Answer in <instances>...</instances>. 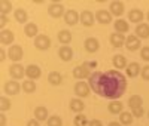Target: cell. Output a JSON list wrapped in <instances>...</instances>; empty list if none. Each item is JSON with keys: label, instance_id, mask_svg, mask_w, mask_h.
Returning <instances> with one entry per match:
<instances>
[{"label": "cell", "instance_id": "cell-45", "mask_svg": "<svg viewBox=\"0 0 149 126\" xmlns=\"http://www.w3.org/2000/svg\"><path fill=\"white\" fill-rule=\"evenodd\" d=\"M6 59V50L2 48V49H0V61H5Z\"/></svg>", "mask_w": 149, "mask_h": 126}, {"label": "cell", "instance_id": "cell-23", "mask_svg": "<svg viewBox=\"0 0 149 126\" xmlns=\"http://www.w3.org/2000/svg\"><path fill=\"white\" fill-rule=\"evenodd\" d=\"M107 108H109V113H112V114H121L122 108H124V104L121 103V101H118V99L116 101H110Z\"/></svg>", "mask_w": 149, "mask_h": 126}, {"label": "cell", "instance_id": "cell-2", "mask_svg": "<svg viewBox=\"0 0 149 126\" xmlns=\"http://www.w3.org/2000/svg\"><path fill=\"white\" fill-rule=\"evenodd\" d=\"M95 67V62H85V64L76 65L73 68V77L78 79V80H84V79H90V76L93 74L91 68Z\"/></svg>", "mask_w": 149, "mask_h": 126}, {"label": "cell", "instance_id": "cell-42", "mask_svg": "<svg viewBox=\"0 0 149 126\" xmlns=\"http://www.w3.org/2000/svg\"><path fill=\"white\" fill-rule=\"evenodd\" d=\"M27 126H40V123H39V120L31 119V120H29V122H27Z\"/></svg>", "mask_w": 149, "mask_h": 126}, {"label": "cell", "instance_id": "cell-44", "mask_svg": "<svg viewBox=\"0 0 149 126\" xmlns=\"http://www.w3.org/2000/svg\"><path fill=\"white\" fill-rule=\"evenodd\" d=\"M0 126H6V114L2 113V116H0Z\"/></svg>", "mask_w": 149, "mask_h": 126}, {"label": "cell", "instance_id": "cell-43", "mask_svg": "<svg viewBox=\"0 0 149 126\" xmlns=\"http://www.w3.org/2000/svg\"><path fill=\"white\" fill-rule=\"evenodd\" d=\"M88 126H103V123H102L100 120H97V119H94V120H91V122L88 123Z\"/></svg>", "mask_w": 149, "mask_h": 126}, {"label": "cell", "instance_id": "cell-38", "mask_svg": "<svg viewBox=\"0 0 149 126\" xmlns=\"http://www.w3.org/2000/svg\"><path fill=\"white\" fill-rule=\"evenodd\" d=\"M131 114H133L134 117H142V116L145 114L143 105H140V107H136V108H133V110H131Z\"/></svg>", "mask_w": 149, "mask_h": 126}, {"label": "cell", "instance_id": "cell-16", "mask_svg": "<svg viewBox=\"0 0 149 126\" xmlns=\"http://www.w3.org/2000/svg\"><path fill=\"white\" fill-rule=\"evenodd\" d=\"M79 19H81V15L78 14L76 10H73V9L67 10L66 15H64V21H66V24H69V25H76Z\"/></svg>", "mask_w": 149, "mask_h": 126}, {"label": "cell", "instance_id": "cell-28", "mask_svg": "<svg viewBox=\"0 0 149 126\" xmlns=\"http://www.w3.org/2000/svg\"><path fill=\"white\" fill-rule=\"evenodd\" d=\"M143 12L140 10V9H131L130 12H128V19L131 21V22H140L142 24V19H143Z\"/></svg>", "mask_w": 149, "mask_h": 126}, {"label": "cell", "instance_id": "cell-6", "mask_svg": "<svg viewBox=\"0 0 149 126\" xmlns=\"http://www.w3.org/2000/svg\"><path fill=\"white\" fill-rule=\"evenodd\" d=\"M48 12H49V15H51L52 18H57V19L66 15L64 6L61 5V3H51V5L48 6Z\"/></svg>", "mask_w": 149, "mask_h": 126}, {"label": "cell", "instance_id": "cell-39", "mask_svg": "<svg viewBox=\"0 0 149 126\" xmlns=\"http://www.w3.org/2000/svg\"><path fill=\"white\" fill-rule=\"evenodd\" d=\"M140 56L143 61H149V46H143L140 50Z\"/></svg>", "mask_w": 149, "mask_h": 126}, {"label": "cell", "instance_id": "cell-15", "mask_svg": "<svg viewBox=\"0 0 149 126\" xmlns=\"http://www.w3.org/2000/svg\"><path fill=\"white\" fill-rule=\"evenodd\" d=\"M94 21H95V17L93 15V12H90V10L81 12V22H82V25H85V27H93Z\"/></svg>", "mask_w": 149, "mask_h": 126}, {"label": "cell", "instance_id": "cell-9", "mask_svg": "<svg viewBox=\"0 0 149 126\" xmlns=\"http://www.w3.org/2000/svg\"><path fill=\"white\" fill-rule=\"evenodd\" d=\"M109 40H110V45L113 46V48H122L124 45H125V36L121 34V33H112L110 37H109Z\"/></svg>", "mask_w": 149, "mask_h": 126}, {"label": "cell", "instance_id": "cell-13", "mask_svg": "<svg viewBox=\"0 0 149 126\" xmlns=\"http://www.w3.org/2000/svg\"><path fill=\"white\" fill-rule=\"evenodd\" d=\"M26 76L29 77V80H36V79H39L42 76V71H40V68L37 65L30 64V65L26 67Z\"/></svg>", "mask_w": 149, "mask_h": 126}, {"label": "cell", "instance_id": "cell-29", "mask_svg": "<svg viewBox=\"0 0 149 126\" xmlns=\"http://www.w3.org/2000/svg\"><path fill=\"white\" fill-rule=\"evenodd\" d=\"M57 37H58V42L63 43V46H67L72 42V33L69 30H61Z\"/></svg>", "mask_w": 149, "mask_h": 126}, {"label": "cell", "instance_id": "cell-4", "mask_svg": "<svg viewBox=\"0 0 149 126\" xmlns=\"http://www.w3.org/2000/svg\"><path fill=\"white\" fill-rule=\"evenodd\" d=\"M90 91L91 87L88 85V82H84V80H79L76 85H74V94H76L79 98H85L90 95Z\"/></svg>", "mask_w": 149, "mask_h": 126}, {"label": "cell", "instance_id": "cell-5", "mask_svg": "<svg viewBox=\"0 0 149 126\" xmlns=\"http://www.w3.org/2000/svg\"><path fill=\"white\" fill-rule=\"evenodd\" d=\"M34 46L39 50H48L49 48H51V39L45 34H39L34 39Z\"/></svg>", "mask_w": 149, "mask_h": 126}, {"label": "cell", "instance_id": "cell-35", "mask_svg": "<svg viewBox=\"0 0 149 126\" xmlns=\"http://www.w3.org/2000/svg\"><path fill=\"white\" fill-rule=\"evenodd\" d=\"M73 123H74V126H88V119H86V116H84L82 113L81 114H76V117L73 119Z\"/></svg>", "mask_w": 149, "mask_h": 126}, {"label": "cell", "instance_id": "cell-41", "mask_svg": "<svg viewBox=\"0 0 149 126\" xmlns=\"http://www.w3.org/2000/svg\"><path fill=\"white\" fill-rule=\"evenodd\" d=\"M8 22H9V18H8L6 15H2V19H0V27L5 30V25H6Z\"/></svg>", "mask_w": 149, "mask_h": 126}, {"label": "cell", "instance_id": "cell-22", "mask_svg": "<svg viewBox=\"0 0 149 126\" xmlns=\"http://www.w3.org/2000/svg\"><path fill=\"white\" fill-rule=\"evenodd\" d=\"M14 39H15V36L10 30H2V33H0V42H2V45H10L14 42Z\"/></svg>", "mask_w": 149, "mask_h": 126}, {"label": "cell", "instance_id": "cell-37", "mask_svg": "<svg viewBox=\"0 0 149 126\" xmlns=\"http://www.w3.org/2000/svg\"><path fill=\"white\" fill-rule=\"evenodd\" d=\"M10 101H9V98H6V96H2L0 98V108H2V113H5V111H8L9 108H10Z\"/></svg>", "mask_w": 149, "mask_h": 126}, {"label": "cell", "instance_id": "cell-31", "mask_svg": "<svg viewBox=\"0 0 149 126\" xmlns=\"http://www.w3.org/2000/svg\"><path fill=\"white\" fill-rule=\"evenodd\" d=\"M14 15H15V19L19 22V24H26L27 22V18H29V15H27V12L24 10V9H15V12H14Z\"/></svg>", "mask_w": 149, "mask_h": 126}, {"label": "cell", "instance_id": "cell-26", "mask_svg": "<svg viewBox=\"0 0 149 126\" xmlns=\"http://www.w3.org/2000/svg\"><path fill=\"white\" fill-rule=\"evenodd\" d=\"M84 108H85V104L81 101V98H73V99L70 101V110H72V111L81 114V113L84 111Z\"/></svg>", "mask_w": 149, "mask_h": 126}, {"label": "cell", "instance_id": "cell-18", "mask_svg": "<svg viewBox=\"0 0 149 126\" xmlns=\"http://www.w3.org/2000/svg\"><path fill=\"white\" fill-rule=\"evenodd\" d=\"M136 36L139 39H148L149 37V24H137L136 27Z\"/></svg>", "mask_w": 149, "mask_h": 126}, {"label": "cell", "instance_id": "cell-17", "mask_svg": "<svg viewBox=\"0 0 149 126\" xmlns=\"http://www.w3.org/2000/svg\"><path fill=\"white\" fill-rule=\"evenodd\" d=\"M34 119H36V120H39V122H45V120H48L49 116H48V110H46V107H43V105L36 107V108H34Z\"/></svg>", "mask_w": 149, "mask_h": 126}, {"label": "cell", "instance_id": "cell-1", "mask_svg": "<svg viewBox=\"0 0 149 126\" xmlns=\"http://www.w3.org/2000/svg\"><path fill=\"white\" fill-rule=\"evenodd\" d=\"M88 85L97 95L116 101L127 91V77L118 70L93 71Z\"/></svg>", "mask_w": 149, "mask_h": 126}, {"label": "cell", "instance_id": "cell-14", "mask_svg": "<svg viewBox=\"0 0 149 126\" xmlns=\"http://www.w3.org/2000/svg\"><path fill=\"white\" fill-rule=\"evenodd\" d=\"M125 48L128 50H131V52H134V50H137L140 48V39L137 36H128L127 40H125Z\"/></svg>", "mask_w": 149, "mask_h": 126}, {"label": "cell", "instance_id": "cell-21", "mask_svg": "<svg viewBox=\"0 0 149 126\" xmlns=\"http://www.w3.org/2000/svg\"><path fill=\"white\" fill-rule=\"evenodd\" d=\"M58 55L63 61H70L73 58V49L70 46H61L58 50Z\"/></svg>", "mask_w": 149, "mask_h": 126}, {"label": "cell", "instance_id": "cell-46", "mask_svg": "<svg viewBox=\"0 0 149 126\" xmlns=\"http://www.w3.org/2000/svg\"><path fill=\"white\" fill-rule=\"evenodd\" d=\"M107 126H122V125H121L119 122H110V123H109Z\"/></svg>", "mask_w": 149, "mask_h": 126}, {"label": "cell", "instance_id": "cell-12", "mask_svg": "<svg viewBox=\"0 0 149 126\" xmlns=\"http://www.w3.org/2000/svg\"><path fill=\"white\" fill-rule=\"evenodd\" d=\"M84 46H85V50L90 54H95L98 48H100V43H98V40L95 39V37H88L85 42H84Z\"/></svg>", "mask_w": 149, "mask_h": 126}, {"label": "cell", "instance_id": "cell-33", "mask_svg": "<svg viewBox=\"0 0 149 126\" xmlns=\"http://www.w3.org/2000/svg\"><path fill=\"white\" fill-rule=\"evenodd\" d=\"M21 87L26 94H33L36 91V83H34V80H26V82H22Z\"/></svg>", "mask_w": 149, "mask_h": 126}, {"label": "cell", "instance_id": "cell-32", "mask_svg": "<svg viewBox=\"0 0 149 126\" xmlns=\"http://www.w3.org/2000/svg\"><path fill=\"white\" fill-rule=\"evenodd\" d=\"M140 105H143V99H142L140 95H133V96H130V99H128V107H130L131 110L136 108V107H140Z\"/></svg>", "mask_w": 149, "mask_h": 126}, {"label": "cell", "instance_id": "cell-47", "mask_svg": "<svg viewBox=\"0 0 149 126\" xmlns=\"http://www.w3.org/2000/svg\"><path fill=\"white\" fill-rule=\"evenodd\" d=\"M146 17H148V21H149V12H148V15H146Z\"/></svg>", "mask_w": 149, "mask_h": 126}, {"label": "cell", "instance_id": "cell-48", "mask_svg": "<svg viewBox=\"0 0 149 126\" xmlns=\"http://www.w3.org/2000/svg\"><path fill=\"white\" fill-rule=\"evenodd\" d=\"M148 116H149V113H148Z\"/></svg>", "mask_w": 149, "mask_h": 126}, {"label": "cell", "instance_id": "cell-20", "mask_svg": "<svg viewBox=\"0 0 149 126\" xmlns=\"http://www.w3.org/2000/svg\"><path fill=\"white\" fill-rule=\"evenodd\" d=\"M140 71H142V68L139 65V62H130L127 65V76L128 77H137L140 74Z\"/></svg>", "mask_w": 149, "mask_h": 126}, {"label": "cell", "instance_id": "cell-25", "mask_svg": "<svg viewBox=\"0 0 149 126\" xmlns=\"http://www.w3.org/2000/svg\"><path fill=\"white\" fill-rule=\"evenodd\" d=\"M115 27V31L116 33H121V34H125L130 28V24L125 21V19H116V22L113 24Z\"/></svg>", "mask_w": 149, "mask_h": 126}, {"label": "cell", "instance_id": "cell-27", "mask_svg": "<svg viewBox=\"0 0 149 126\" xmlns=\"http://www.w3.org/2000/svg\"><path fill=\"white\" fill-rule=\"evenodd\" d=\"M48 82L52 86H60L61 83H63V76H61L58 71H51L49 76H48Z\"/></svg>", "mask_w": 149, "mask_h": 126}, {"label": "cell", "instance_id": "cell-34", "mask_svg": "<svg viewBox=\"0 0 149 126\" xmlns=\"http://www.w3.org/2000/svg\"><path fill=\"white\" fill-rule=\"evenodd\" d=\"M10 10H12V3L9 0H0V14L8 17V14Z\"/></svg>", "mask_w": 149, "mask_h": 126}, {"label": "cell", "instance_id": "cell-11", "mask_svg": "<svg viewBox=\"0 0 149 126\" xmlns=\"http://www.w3.org/2000/svg\"><path fill=\"white\" fill-rule=\"evenodd\" d=\"M3 89H5V94H8V95H17L21 89V85L17 80H8L5 83Z\"/></svg>", "mask_w": 149, "mask_h": 126}, {"label": "cell", "instance_id": "cell-36", "mask_svg": "<svg viewBox=\"0 0 149 126\" xmlns=\"http://www.w3.org/2000/svg\"><path fill=\"white\" fill-rule=\"evenodd\" d=\"M48 126H63V120H61L60 116L54 114V116H49V119L46 120Z\"/></svg>", "mask_w": 149, "mask_h": 126}, {"label": "cell", "instance_id": "cell-7", "mask_svg": "<svg viewBox=\"0 0 149 126\" xmlns=\"http://www.w3.org/2000/svg\"><path fill=\"white\" fill-rule=\"evenodd\" d=\"M9 74H10V77L14 79V80L22 79L24 76H26V68L17 62V64H12V65L9 67Z\"/></svg>", "mask_w": 149, "mask_h": 126}, {"label": "cell", "instance_id": "cell-30", "mask_svg": "<svg viewBox=\"0 0 149 126\" xmlns=\"http://www.w3.org/2000/svg\"><path fill=\"white\" fill-rule=\"evenodd\" d=\"M134 116L131 114V113H128V111H122L121 113V114H119V123L124 126V125H125V126H128V125H131L133 123V119Z\"/></svg>", "mask_w": 149, "mask_h": 126}, {"label": "cell", "instance_id": "cell-24", "mask_svg": "<svg viewBox=\"0 0 149 126\" xmlns=\"http://www.w3.org/2000/svg\"><path fill=\"white\" fill-rule=\"evenodd\" d=\"M24 33H26V36L27 37H36L39 36L37 33H39V28H37V25L34 24V22H29V24H26V27H24Z\"/></svg>", "mask_w": 149, "mask_h": 126}, {"label": "cell", "instance_id": "cell-8", "mask_svg": "<svg viewBox=\"0 0 149 126\" xmlns=\"http://www.w3.org/2000/svg\"><path fill=\"white\" fill-rule=\"evenodd\" d=\"M109 12L112 14V17H122L124 12H125V6H124L122 2H119V0H115V2H112L109 5Z\"/></svg>", "mask_w": 149, "mask_h": 126}, {"label": "cell", "instance_id": "cell-10", "mask_svg": "<svg viewBox=\"0 0 149 126\" xmlns=\"http://www.w3.org/2000/svg\"><path fill=\"white\" fill-rule=\"evenodd\" d=\"M95 19L103 24V25H107L112 22V14L109 10H104V9H100V10H97L95 12Z\"/></svg>", "mask_w": 149, "mask_h": 126}, {"label": "cell", "instance_id": "cell-40", "mask_svg": "<svg viewBox=\"0 0 149 126\" xmlns=\"http://www.w3.org/2000/svg\"><path fill=\"white\" fill-rule=\"evenodd\" d=\"M140 74H142V79H143V80H149V65H145V67L142 68Z\"/></svg>", "mask_w": 149, "mask_h": 126}, {"label": "cell", "instance_id": "cell-3", "mask_svg": "<svg viewBox=\"0 0 149 126\" xmlns=\"http://www.w3.org/2000/svg\"><path fill=\"white\" fill-rule=\"evenodd\" d=\"M22 55H24V50H22V48H21L19 45H12V46L9 48V50H8L9 59H12L15 64H17L18 61L22 59Z\"/></svg>", "mask_w": 149, "mask_h": 126}, {"label": "cell", "instance_id": "cell-19", "mask_svg": "<svg viewBox=\"0 0 149 126\" xmlns=\"http://www.w3.org/2000/svg\"><path fill=\"white\" fill-rule=\"evenodd\" d=\"M112 64L116 70H122V68H127V58L124 55H115L112 58Z\"/></svg>", "mask_w": 149, "mask_h": 126}]
</instances>
